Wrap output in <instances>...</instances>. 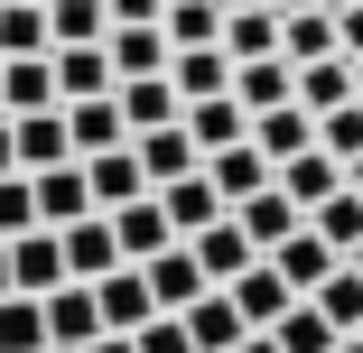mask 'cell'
<instances>
[{
	"label": "cell",
	"instance_id": "6da1fadb",
	"mask_svg": "<svg viewBox=\"0 0 363 353\" xmlns=\"http://www.w3.org/2000/svg\"><path fill=\"white\" fill-rule=\"evenodd\" d=\"M38 316H47V353H84V344L103 335V307H94V279H56V289L38 298Z\"/></svg>",
	"mask_w": 363,
	"mask_h": 353
},
{
	"label": "cell",
	"instance_id": "7a4b0ae2",
	"mask_svg": "<svg viewBox=\"0 0 363 353\" xmlns=\"http://www.w3.org/2000/svg\"><path fill=\"white\" fill-rule=\"evenodd\" d=\"M94 307H103V335H130V325H150L159 298H150V279H140V260H112L94 279Z\"/></svg>",
	"mask_w": 363,
	"mask_h": 353
},
{
	"label": "cell",
	"instance_id": "3957f363",
	"mask_svg": "<svg viewBox=\"0 0 363 353\" xmlns=\"http://www.w3.org/2000/svg\"><path fill=\"white\" fill-rule=\"evenodd\" d=\"M177 325H186V344H196V353H233V344L252 335V325H242V307H233L224 289H196V298L177 307Z\"/></svg>",
	"mask_w": 363,
	"mask_h": 353
},
{
	"label": "cell",
	"instance_id": "277c9868",
	"mask_svg": "<svg viewBox=\"0 0 363 353\" xmlns=\"http://www.w3.org/2000/svg\"><path fill=\"white\" fill-rule=\"evenodd\" d=\"M75 168H84L94 214H112V204H130V195H150V177H140V158H130V139H112V149H94V158H75Z\"/></svg>",
	"mask_w": 363,
	"mask_h": 353
},
{
	"label": "cell",
	"instance_id": "5b68a950",
	"mask_svg": "<svg viewBox=\"0 0 363 353\" xmlns=\"http://www.w3.org/2000/svg\"><path fill=\"white\" fill-rule=\"evenodd\" d=\"M177 121H186V139H196V158H205V149H233V139H252V112H242L233 93H196V103H177Z\"/></svg>",
	"mask_w": 363,
	"mask_h": 353
},
{
	"label": "cell",
	"instance_id": "8992f818",
	"mask_svg": "<svg viewBox=\"0 0 363 353\" xmlns=\"http://www.w3.org/2000/svg\"><path fill=\"white\" fill-rule=\"evenodd\" d=\"M10 158H19V168L75 158V139H65V103H47V112H10Z\"/></svg>",
	"mask_w": 363,
	"mask_h": 353
},
{
	"label": "cell",
	"instance_id": "52a82bcc",
	"mask_svg": "<svg viewBox=\"0 0 363 353\" xmlns=\"http://www.w3.org/2000/svg\"><path fill=\"white\" fill-rule=\"evenodd\" d=\"M56 251H65V279H103V270L121 260L112 214H75V224H56Z\"/></svg>",
	"mask_w": 363,
	"mask_h": 353
},
{
	"label": "cell",
	"instance_id": "ba28073f",
	"mask_svg": "<svg viewBox=\"0 0 363 353\" xmlns=\"http://www.w3.org/2000/svg\"><path fill=\"white\" fill-rule=\"evenodd\" d=\"M56 279H65V251H56V224H28V233H10V289L47 298Z\"/></svg>",
	"mask_w": 363,
	"mask_h": 353
},
{
	"label": "cell",
	"instance_id": "9c48e42d",
	"mask_svg": "<svg viewBox=\"0 0 363 353\" xmlns=\"http://www.w3.org/2000/svg\"><path fill=\"white\" fill-rule=\"evenodd\" d=\"M252 149L279 168V158H298V149H317V112L308 103H270V112H252Z\"/></svg>",
	"mask_w": 363,
	"mask_h": 353
},
{
	"label": "cell",
	"instance_id": "30bf717a",
	"mask_svg": "<svg viewBox=\"0 0 363 353\" xmlns=\"http://www.w3.org/2000/svg\"><path fill=\"white\" fill-rule=\"evenodd\" d=\"M224 214L242 224V242H252V251H270V242H289V233H298V224H308V214H298V204H289L279 186H252L242 204H224Z\"/></svg>",
	"mask_w": 363,
	"mask_h": 353
},
{
	"label": "cell",
	"instance_id": "8fae6325",
	"mask_svg": "<svg viewBox=\"0 0 363 353\" xmlns=\"http://www.w3.org/2000/svg\"><path fill=\"white\" fill-rule=\"evenodd\" d=\"M186 251H196V270H205V289H224L233 270H252V260H261V251L242 242V224H233V214H214L205 233H186Z\"/></svg>",
	"mask_w": 363,
	"mask_h": 353
},
{
	"label": "cell",
	"instance_id": "7c38bea8",
	"mask_svg": "<svg viewBox=\"0 0 363 353\" xmlns=\"http://www.w3.org/2000/svg\"><path fill=\"white\" fill-rule=\"evenodd\" d=\"M150 195H159V214H168V233H177V242H186V233H205L214 214H224V195L205 186V168H186V177H168V186H150Z\"/></svg>",
	"mask_w": 363,
	"mask_h": 353
},
{
	"label": "cell",
	"instance_id": "4fadbf2b",
	"mask_svg": "<svg viewBox=\"0 0 363 353\" xmlns=\"http://www.w3.org/2000/svg\"><path fill=\"white\" fill-rule=\"evenodd\" d=\"M270 186H279V195L308 214V204H326V195L345 186V158H326V149H298V158H279V168H270Z\"/></svg>",
	"mask_w": 363,
	"mask_h": 353
},
{
	"label": "cell",
	"instance_id": "5bb4252c",
	"mask_svg": "<svg viewBox=\"0 0 363 353\" xmlns=\"http://www.w3.org/2000/svg\"><path fill=\"white\" fill-rule=\"evenodd\" d=\"M47 75H56V103H84V93H112V56H103V37L94 47H47Z\"/></svg>",
	"mask_w": 363,
	"mask_h": 353
},
{
	"label": "cell",
	"instance_id": "9a60e30c",
	"mask_svg": "<svg viewBox=\"0 0 363 353\" xmlns=\"http://www.w3.org/2000/svg\"><path fill=\"white\" fill-rule=\"evenodd\" d=\"M28 195H38V224H75V214H94V195H84V168H75V158L28 168Z\"/></svg>",
	"mask_w": 363,
	"mask_h": 353
},
{
	"label": "cell",
	"instance_id": "2e32d148",
	"mask_svg": "<svg viewBox=\"0 0 363 353\" xmlns=\"http://www.w3.org/2000/svg\"><path fill=\"white\" fill-rule=\"evenodd\" d=\"M130 158H140L150 186H168V177L196 168V139H186V121H159V130H130Z\"/></svg>",
	"mask_w": 363,
	"mask_h": 353
},
{
	"label": "cell",
	"instance_id": "e0dca14e",
	"mask_svg": "<svg viewBox=\"0 0 363 353\" xmlns=\"http://www.w3.org/2000/svg\"><path fill=\"white\" fill-rule=\"evenodd\" d=\"M261 260H270V270H279V279H289V289H298V298H308V289H317V279H326V270H335V260H345V251H335V242H317V233H308V224H298V233H289V242H270V251H261Z\"/></svg>",
	"mask_w": 363,
	"mask_h": 353
},
{
	"label": "cell",
	"instance_id": "ac0fdd59",
	"mask_svg": "<svg viewBox=\"0 0 363 353\" xmlns=\"http://www.w3.org/2000/svg\"><path fill=\"white\" fill-rule=\"evenodd\" d=\"M140 279H150V298H159V316H177L196 289H205V270H196V251L186 242H168V251H150L140 260Z\"/></svg>",
	"mask_w": 363,
	"mask_h": 353
},
{
	"label": "cell",
	"instance_id": "d6986e66",
	"mask_svg": "<svg viewBox=\"0 0 363 353\" xmlns=\"http://www.w3.org/2000/svg\"><path fill=\"white\" fill-rule=\"evenodd\" d=\"M196 168H205V186H214V195H224V204H242L252 186H270V158L252 149V139H233V149H205Z\"/></svg>",
	"mask_w": 363,
	"mask_h": 353
},
{
	"label": "cell",
	"instance_id": "ffe728a7",
	"mask_svg": "<svg viewBox=\"0 0 363 353\" xmlns=\"http://www.w3.org/2000/svg\"><path fill=\"white\" fill-rule=\"evenodd\" d=\"M112 112H121V130H159V121H177V84L168 75H121Z\"/></svg>",
	"mask_w": 363,
	"mask_h": 353
},
{
	"label": "cell",
	"instance_id": "44dd1931",
	"mask_svg": "<svg viewBox=\"0 0 363 353\" xmlns=\"http://www.w3.org/2000/svg\"><path fill=\"white\" fill-rule=\"evenodd\" d=\"M103 56H112V84H121V75H168V37H159V19L103 28Z\"/></svg>",
	"mask_w": 363,
	"mask_h": 353
},
{
	"label": "cell",
	"instance_id": "7402d4cb",
	"mask_svg": "<svg viewBox=\"0 0 363 353\" xmlns=\"http://www.w3.org/2000/svg\"><path fill=\"white\" fill-rule=\"evenodd\" d=\"M112 242H121V260H150V251H168L177 233H168V214H159V195H130V204H112Z\"/></svg>",
	"mask_w": 363,
	"mask_h": 353
},
{
	"label": "cell",
	"instance_id": "603a6c76",
	"mask_svg": "<svg viewBox=\"0 0 363 353\" xmlns=\"http://www.w3.org/2000/svg\"><path fill=\"white\" fill-rule=\"evenodd\" d=\"M289 75H298V65H289V56H233V103L242 112H270V103H289Z\"/></svg>",
	"mask_w": 363,
	"mask_h": 353
},
{
	"label": "cell",
	"instance_id": "cb8c5ba5",
	"mask_svg": "<svg viewBox=\"0 0 363 353\" xmlns=\"http://www.w3.org/2000/svg\"><path fill=\"white\" fill-rule=\"evenodd\" d=\"M224 298L242 307V325H270V316H279L289 298H298V289H289V279H279L270 260H252V270H233V279H224Z\"/></svg>",
	"mask_w": 363,
	"mask_h": 353
},
{
	"label": "cell",
	"instance_id": "d4e9b609",
	"mask_svg": "<svg viewBox=\"0 0 363 353\" xmlns=\"http://www.w3.org/2000/svg\"><path fill=\"white\" fill-rule=\"evenodd\" d=\"M168 84H177V103L224 93V84H233V56H224V47H168Z\"/></svg>",
	"mask_w": 363,
	"mask_h": 353
},
{
	"label": "cell",
	"instance_id": "484cf974",
	"mask_svg": "<svg viewBox=\"0 0 363 353\" xmlns=\"http://www.w3.org/2000/svg\"><path fill=\"white\" fill-rule=\"evenodd\" d=\"M289 103H308V112H335V103H354V65H345V56H308L298 75H289Z\"/></svg>",
	"mask_w": 363,
	"mask_h": 353
},
{
	"label": "cell",
	"instance_id": "4316f807",
	"mask_svg": "<svg viewBox=\"0 0 363 353\" xmlns=\"http://www.w3.org/2000/svg\"><path fill=\"white\" fill-rule=\"evenodd\" d=\"M261 335H270L279 353H335V325L317 316V298H289V307H279V316H270Z\"/></svg>",
	"mask_w": 363,
	"mask_h": 353
},
{
	"label": "cell",
	"instance_id": "83f0119b",
	"mask_svg": "<svg viewBox=\"0 0 363 353\" xmlns=\"http://www.w3.org/2000/svg\"><path fill=\"white\" fill-rule=\"evenodd\" d=\"M47 103H56L47 56H0V112H47Z\"/></svg>",
	"mask_w": 363,
	"mask_h": 353
},
{
	"label": "cell",
	"instance_id": "f1b7e54d",
	"mask_svg": "<svg viewBox=\"0 0 363 353\" xmlns=\"http://www.w3.org/2000/svg\"><path fill=\"white\" fill-rule=\"evenodd\" d=\"M65 139H75V158H94V149H112V139H130V130H121L112 93H84V103H65Z\"/></svg>",
	"mask_w": 363,
	"mask_h": 353
},
{
	"label": "cell",
	"instance_id": "f546056e",
	"mask_svg": "<svg viewBox=\"0 0 363 353\" xmlns=\"http://www.w3.org/2000/svg\"><path fill=\"white\" fill-rule=\"evenodd\" d=\"M308 298H317V316H326L335 335H354V325H363V270H354V260H335Z\"/></svg>",
	"mask_w": 363,
	"mask_h": 353
},
{
	"label": "cell",
	"instance_id": "4dcf8cb0",
	"mask_svg": "<svg viewBox=\"0 0 363 353\" xmlns=\"http://www.w3.org/2000/svg\"><path fill=\"white\" fill-rule=\"evenodd\" d=\"M159 37L168 47H214V37H224V0H168V10H159Z\"/></svg>",
	"mask_w": 363,
	"mask_h": 353
},
{
	"label": "cell",
	"instance_id": "1f68e13d",
	"mask_svg": "<svg viewBox=\"0 0 363 353\" xmlns=\"http://www.w3.org/2000/svg\"><path fill=\"white\" fill-rule=\"evenodd\" d=\"M279 56H289V65L335 56V10H279Z\"/></svg>",
	"mask_w": 363,
	"mask_h": 353
},
{
	"label": "cell",
	"instance_id": "d6a6232c",
	"mask_svg": "<svg viewBox=\"0 0 363 353\" xmlns=\"http://www.w3.org/2000/svg\"><path fill=\"white\" fill-rule=\"evenodd\" d=\"M103 28H112L103 0H47V47H94Z\"/></svg>",
	"mask_w": 363,
	"mask_h": 353
},
{
	"label": "cell",
	"instance_id": "836d02e7",
	"mask_svg": "<svg viewBox=\"0 0 363 353\" xmlns=\"http://www.w3.org/2000/svg\"><path fill=\"white\" fill-rule=\"evenodd\" d=\"M308 233H317V242H335V251H354V242H363V195H354V186H335L326 204H308Z\"/></svg>",
	"mask_w": 363,
	"mask_h": 353
},
{
	"label": "cell",
	"instance_id": "e575fe53",
	"mask_svg": "<svg viewBox=\"0 0 363 353\" xmlns=\"http://www.w3.org/2000/svg\"><path fill=\"white\" fill-rule=\"evenodd\" d=\"M224 56H279V10H224Z\"/></svg>",
	"mask_w": 363,
	"mask_h": 353
},
{
	"label": "cell",
	"instance_id": "d590c367",
	"mask_svg": "<svg viewBox=\"0 0 363 353\" xmlns=\"http://www.w3.org/2000/svg\"><path fill=\"white\" fill-rule=\"evenodd\" d=\"M0 56H47V0H0Z\"/></svg>",
	"mask_w": 363,
	"mask_h": 353
},
{
	"label": "cell",
	"instance_id": "8d00e7d4",
	"mask_svg": "<svg viewBox=\"0 0 363 353\" xmlns=\"http://www.w3.org/2000/svg\"><path fill=\"white\" fill-rule=\"evenodd\" d=\"M0 353H47V316H38V298H28V289L0 298Z\"/></svg>",
	"mask_w": 363,
	"mask_h": 353
},
{
	"label": "cell",
	"instance_id": "74e56055",
	"mask_svg": "<svg viewBox=\"0 0 363 353\" xmlns=\"http://www.w3.org/2000/svg\"><path fill=\"white\" fill-rule=\"evenodd\" d=\"M317 149H326V158H354V149H363V103L317 112Z\"/></svg>",
	"mask_w": 363,
	"mask_h": 353
},
{
	"label": "cell",
	"instance_id": "f35d334b",
	"mask_svg": "<svg viewBox=\"0 0 363 353\" xmlns=\"http://www.w3.org/2000/svg\"><path fill=\"white\" fill-rule=\"evenodd\" d=\"M28 224H38V195H28V168H10V177H0V242L28 233Z\"/></svg>",
	"mask_w": 363,
	"mask_h": 353
},
{
	"label": "cell",
	"instance_id": "ab89813d",
	"mask_svg": "<svg viewBox=\"0 0 363 353\" xmlns=\"http://www.w3.org/2000/svg\"><path fill=\"white\" fill-rule=\"evenodd\" d=\"M130 353H196L177 316H150V325H130Z\"/></svg>",
	"mask_w": 363,
	"mask_h": 353
},
{
	"label": "cell",
	"instance_id": "60d3db41",
	"mask_svg": "<svg viewBox=\"0 0 363 353\" xmlns=\"http://www.w3.org/2000/svg\"><path fill=\"white\" fill-rule=\"evenodd\" d=\"M335 10V56H363V0H326Z\"/></svg>",
	"mask_w": 363,
	"mask_h": 353
},
{
	"label": "cell",
	"instance_id": "b9f144b4",
	"mask_svg": "<svg viewBox=\"0 0 363 353\" xmlns=\"http://www.w3.org/2000/svg\"><path fill=\"white\" fill-rule=\"evenodd\" d=\"M103 10H112V28H140V19H159L168 0H103Z\"/></svg>",
	"mask_w": 363,
	"mask_h": 353
},
{
	"label": "cell",
	"instance_id": "7bdbcfd3",
	"mask_svg": "<svg viewBox=\"0 0 363 353\" xmlns=\"http://www.w3.org/2000/svg\"><path fill=\"white\" fill-rule=\"evenodd\" d=\"M233 353H279V344H270V335H261V325H252V335H242V344H233Z\"/></svg>",
	"mask_w": 363,
	"mask_h": 353
},
{
	"label": "cell",
	"instance_id": "ee69618b",
	"mask_svg": "<svg viewBox=\"0 0 363 353\" xmlns=\"http://www.w3.org/2000/svg\"><path fill=\"white\" fill-rule=\"evenodd\" d=\"M84 353H130V335H94V344H84Z\"/></svg>",
	"mask_w": 363,
	"mask_h": 353
},
{
	"label": "cell",
	"instance_id": "f6af8a7d",
	"mask_svg": "<svg viewBox=\"0 0 363 353\" xmlns=\"http://www.w3.org/2000/svg\"><path fill=\"white\" fill-rule=\"evenodd\" d=\"M10 168H19V158H10V112H0V177H10Z\"/></svg>",
	"mask_w": 363,
	"mask_h": 353
},
{
	"label": "cell",
	"instance_id": "bcb514c9",
	"mask_svg": "<svg viewBox=\"0 0 363 353\" xmlns=\"http://www.w3.org/2000/svg\"><path fill=\"white\" fill-rule=\"evenodd\" d=\"M345 186H354V195H363V149H354V158H345Z\"/></svg>",
	"mask_w": 363,
	"mask_h": 353
},
{
	"label": "cell",
	"instance_id": "7dc6e473",
	"mask_svg": "<svg viewBox=\"0 0 363 353\" xmlns=\"http://www.w3.org/2000/svg\"><path fill=\"white\" fill-rule=\"evenodd\" d=\"M0 298H10V242H0Z\"/></svg>",
	"mask_w": 363,
	"mask_h": 353
},
{
	"label": "cell",
	"instance_id": "c3c4849f",
	"mask_svg": "<svg viewBox=\"0 0 363 353\" xmlns=\"http://www.w3.org/2000/svg\"><path fill=\"white\" fill-rule=\"evenodd\" d=\"M224 10H279V0H224Z\"/></svg>",
	"mask_w": 363,
	"mask_h": 353
},
{
	"label": "cell",
	"instance_id": "681fc988",
	"mask_svg": "<svg viewBox=\"0 0 363 353\" xmlns=\"http://www.w3.org/2000/svg\"><path fill=\"white\" fill-rule=\"evenodd\" d=\"M335 353H363V335H335Z\"/></svg>",
	"mask_w": 363,
	"mask_h": 353
},
{
	"label": "cell",
	"instance_id": "f907efd6",
	"mask_svg": "<svg viewBox=\"0 0 363 353\" xmlns=\"http://www.w3.org/2000/svg\"><path fill=\"white\" fill-rule=\"evenodd\" d=\"M279 10H326V0H279Z\"/></svg>",
	"mask_w": 363,
	"mask_h": 353
},
{
	"label": "cell",
	"instance_id": "816d5d0a",
	"mask_svg": "<svg viewBox=\"0 0 363 353\" xmlns=\"http://www.w3.org/2000/svg\"><path fill=\"white\" fill-rule=\"evenodd\" d=\"M345 260H354V270H363V242H354V251H345Z\"/></svg>",
	"mask_w": 363,
	"mask_h": 353
},
{
	"label": "cell",
	"instance_id": "f5cc1de1",
	"mask_svg": "<svg viewBox=\"0 0 363 353\" xmlns=\"http://www.w3.org/2000/svg\"><path fill=\"white\" fill-rule=\"evenodd\" d=\"M354 335H363V325H354Z\"/></svg>",
	"mask_w": 363,
	"mask_h": 353
}]
</instances>
